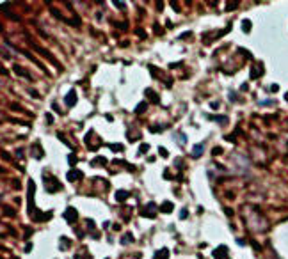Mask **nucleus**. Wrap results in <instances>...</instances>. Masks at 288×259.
I'll return each instance as SVG.
<instances>
[{
	"instance_id": "obj_1",
	"label": "nucleus",
	"mask_w": 288,
	"mask_h": 259,
	"mask_svg": "<svg viewBox=\"0 0 288 259\" xmlns=\"http://www.w3.org/2000/svg\"><path fill=\"white\" fill-rule=\"evenodd\" d=\"M45 183H46V188H48L50 192H57V190L60 188V183H59V181H55L54 176H50V179H48V178H45Z\"/></svg>"
},
{
	"instance_id": "obj_2",
	"label": "nucleus",
	"mask_w": 288,
	"mask_h": 259,
	"mask_svg": "<svg viewBox=\"0 0 288 259\" xmlns=\"http://www.w3.org/2000/svg\"><path fill=\"white\" fill-rule=\"evenodd\" d=\"M77 216H78V213H77V210L75 208H71V206H69V208L64 211V218L69 222V224H73L75 220H77Z\"/></svg>"
},
{
	"instance_id": "obj_3",
	"label": "nucleus",
	"mask_w": 288,
	"mask_h": 259,
	"mask_svg": "<svg viewBox=\"0 0 288 259\" xmlns=\"http://www.w3.org/2000/svg\"><path fill=\"white\" fill-rule=\"evenodd\" d=\"M155 210H157L155 202H149V204H148V208L141 211V215H142V216H149V218H155Z\"/></svg>"
},
{
	"instance_id": "obj_4",
	"label": "nucleus",
	"mask_w": 288,
	"mask_h": 259,
	"mask_svg": "<svg viewBox=\"0 0 288 259\" xmlns=\"http://www.w3.org/2000/svg\"><path fill=\"white\" fill-rule=\"evenodd\" d=\"M262 73H263V68H262L260 64H254V66L251 68V78H258Z\"/></svg>"
},
{
	"instance_id": "obj_5",
	"label": "nucleus",
	"mask_w": 288,
	"mask_h": 259,
	"mask_svg": "<svg viewBox=\"0 0 288 259\" xmlns=\"http://www.w3.org/2000/svg\"><path fill=\"white\" fill-rule=\"evenodd\" d=\"M146 98H148V99H149L151 103H158V101H160L158 94H157L155 91H151V89H148V91H146Z\"/></svg>"
},
{
	"instance_id": "obj_6",
	"label": "nucleus",
	"mask_w": 288,
	"mask_h": 259,
	"mask_svg": "<svg viewBox=\"0 0 288 259\" xmlns=\"http://www.w3.org/2000/svg\"><path fill=\"white\" fill-rule=\"evenodd\" d=\"M75 101H77V92L75 91H69V94L66 96V105L68 107H73Z\"/></svg>"
},
{
	"instance_id": "obj_7",
	"label": "nucleus",
	"mask_w": 288,
	"mask_h": 259,
	"mask_svg": "<svg viewBox=\"0 0 288 259\" xmlns=\"http://www.w3.org/2000/svg\"><path fill=\"white\" fill-rule=\"evenodd\" d=\"M192 149H194V151H192V158H199L201 154H203L204 146H203V144H196V146H194Z\"/></svg>"
},
{
	"instance_id": "obj_8",
	"label": "nucleus",
	"mask_w": 288,
	"mask_h": 259,
	"mask_svg": "<svg viewBox=\"0 0 288 259\" xmlns=\"http://www.w3.org/2000/svg\"><path fill=\"white\" fill-rule=\"evenodd\" d=\"M82 176H84V174H82L80 170H69L66 178H68L69 181H77V179H80V178H82Z\"/></svg>"
},
{
	"instance_id": "obj_9",
	"label": "nucleus",
	"mask_w": 288,
	"mask_h": 259,
	"mask_svg": "<svg viewBox=\"0 0 288 259\" xmlns=\"http://www.w3.org/2000/svg\"><path fill=\"white\" fill-rule=\"evenodd\" d=\"M160 211H162V213H171V211H173V202L166 201V202L160 206Z\"/></svg>"
},
{
	"instance_id": "obj_10",
	"label": "nucleus",
	"mask_w": 288,
	"mask_h": 259,
	"mask_svg": "<svg viewBox=\"0 0 288 259\" xmlns=\"http://www.w3.org/2000/svg\"><path fill=\"white\" fill-rule=\"evenodd\" d=\"M167 257H169V250H167V248H162V250H158L155 254V259H167Z\"/></svg>"
},
{
	"instance_id": "obj_11",
	"label": "nucleus",
	"mask_w": 288,
	"mask_h": 259,
	"mask_svg": "<svg viewBox=\"0 0 288 259\" xmlns=\"http://www.w3.org/2000/svg\"><path fill=\"white\" fill-rule=\"evenodd\" d=\"M128 195H130L128 192H125V190H119V192L116 193V199H118V201H126V199H128Z\"/></svg>"
},
{
	"instance_id": "obj_12",
	"label": "nucleus",
	"mask_w": 288,
	"mask_h": 259,
	"mask_svg": "<svg viewBox=\"0 0 288 259\" xmlns=\"http://www.w3.org/2000/svg\"><path fill=\"white\" fill-rule=\"evenodd\" d=\"M146 108H148V103H146V101H141L139 105H137V108H135V114H142V112H146Z\"/></svg>"
},
{
	"instance_id": "obj_13",
	"label": "nucleus",
	"mask_w": 288,
	"mask_h": 259,
	"mask_svg": "<svg viewBox=\"0 0 288 259\" xmlns=\"http://www.w3.org/2000/svg\"><path fill=\"white\" fill-rule=\"evenodd\" d=\"M242 30H244V32H249V30H251V22H249V20H244V23H242Z\"/></svg>"
},
{
	"instance_id": "obj_14",
	"label": "nucleus",
	"mask_w": 288,
	"mask_h": 259,
	"mask_svg": "<svg viewBox=\"0 0 288 259\" xmlns=\"http://www.w3.org/2000/svg\"><path fill=\"white\" fill-rule=\"evenodd\" d=\"M110 147H112V151H116V153H118V151H123V149H125V147H123V144H112Z\"/></svg>"
},
{
	"instance_id": "obj_15",
	"label": "nucleus",
	"mask_w": 288,
	"mask_h": 259,
	"mask_svg": "<svg viewBox=\"0 0 288 259\" xmlns=\"http://www.w3.org/2000/svg\"><path fill=\"white\" fill-rule=\"evenodd\" d=\"M158 154H160V156H164V158H167V156H169V151H167L166 147H160V149H158Z\"/></svg>"
},
{
	"instance_id": "obj_16",
	"label": "nucleus",
	"mask_w": 288,
	"mask_h": 259,
	"mask_svg": "<svg viewBox=\"0 0 288 259\" xmlns=\"http://www.w3.org/2000/svg\"><path fill=\"white\" fill-rule=\"evenodd\" d=\"M130 241H133V236L132 234H126L125 238H121V243H130Z\"/></svg>"
},
{
	"instance_id": "obj_17",
	"label": "nucleus",
	"mask_w": 288,
	"mask_h": 259,
	"mask_svg": "<svg viewBox=\"0 0 288 259\" xmlns=\"http://www.w3.org/2000/svg\"><path fill=\"white\" fill-rule=\"evenodd\" d=\"M149 71H151V75H153V76H157V75H158V69H157L155 66H151V64H149Z\"/></svg>"
},
{
	"instance_id": "obj_18",
	"label": "nucleus",
	"mask_w": 288,
	"mask_h": 259,
	"mask_svg": "<svg viewBox=\"0 0 288 259\" xmlns=\"http://www.w3.org/2000/svg\"><path fill=\"white\" fill-rule=\"evenodd\" d=\"M148 149H149V146H148V144H142V146H141V149H139V153H148Z\"/></svg>"
},
{
	"instance_id": "obj_19",
	"label": "nucleus",
	"mask_w": 288,
	"mask_h": 259,
	"mask_svg": "<svg viewBox=\"0 0 288 259\" xmlns=\"http://www.w3.org/2000/svg\"><path fill=\"white\" fill-rule=\"evenodd\" d=\"M208 119H215V121H219V122H221V121H222V122L226 121V117H224V116H221V117H215V116H208Z\"/></svg>"
},
{
	"instance_id": "obj_20",
	"label": "nucleus",
	"mask_w": 288,
	"mask_h": 259,
	"mask_svg": "<svg viewBox=\"0 0 288 259\" xmlns=\"http://www.w3.org/2000/svg\"><path fill=\"white\" fill-rule=\"evenodd\" d=\"M187 215H189V211H187V210H181V213H180V218H181V220H185V218H187Z\"/></svg>"
},
{
	"instance_id": "obj_21",
	"label": "nucleus",
	"mask_w": 288,
	"mask_h": 259,
	"mask_svg": "<svg viewBox=\"0 0 288 259\" xmlns=\"http://www.w3.org/2000/svg\"><path fill=\"white\" fill-rule=\"evenodd\" d=\"M221 153H222V149H221V147H213V151H212L213 156H217V154H221Z\"/></svg>"
},
{
	"instance_id": "obj_22",
	"label": "nucleus",
	"mask_w": 288,
	"mask_h": 259,
	"mask_svg": "<svg viewBox=\"0 0 288 259\" xmlns=\"http://www.w3.org/2000/svg\"><path fill=\"white\" fill-rule=\"evenodd\" d=\"M68 160H69V163H71V165H75V162H77L75 154H69V156H68Z\"/></svg>"
},
{
	"instance_id": "obj_23",
	"label": "nucleus",
	"mask_w": 288,
	"mask_h": 259,
	"mask_svg": "<svg viewBox=\"0 0 288 259\" xmlns=\"http://www.w3.org/2000/svg\"><path fill=\"white\" fill-rule=\"evenodd\" d=\"M137 34H139L141 37H146V32H144V30H141V28H137Z\"/></svg>"
},
{
	"instance_id": "obj_24",
	"label": "nucleus",
	"mask_w": 288,
	"mask_h": 259,
	"mask_svg": "<svg viewBox=\"0 0 288 259\" xmlns=\"http://www.w3.org/2000/svg\"><path fill=\"white\" fill-rule=\"evenodd\" d=\"M235 7H236V2H235V4L230 2V4H228V9H230V11H231V9H235Z\"/></svg>"
},
{
	"instance_id": "obj_25",
	"label": "nucleus",
	"mask_w": 288,
	"mask_h": 259,
	"mask_svg": "<svg viewBox=\"0 0 288 259\" xmlns=\"http://www.w3.org/2000/svg\"><path fill=\"white\" fill-rule=\"evenodd\" d=\"M285 99H286V101H288V92H286V94H285Z\"/></svg>"
}]
</instances>
